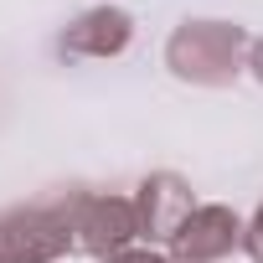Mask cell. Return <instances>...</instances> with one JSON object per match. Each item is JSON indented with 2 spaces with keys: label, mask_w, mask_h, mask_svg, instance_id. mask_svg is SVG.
<instances>
[{
  "label": "cell",
  "mask_w": 263,
  "mask_h": 263,
  "mask_svg": "<svg viewBox=\"0 0 263 263\" xmlns=\"http://www.w3.org/2000/svg\"><path fill=\"white\" fill-rule=\"evenodd\" d=\"M72 206L78 191L62 201H36L0 217V263H57L62 253L78 248L72 237Z\"/></svg>",
  "instance_id": "cell-2"
},
{
  "label": "cell",
  "mask_w": 263,
  "mask_h": 263,
  "mask_svg": "<svg viewBox=\"0 0 263 263\" xmlns=\"http://www.w3.org/2000/svg\"><path fill=\"white\" fill-rule=\"evenodd\" d=\"M242 248L263 263V206H258V217H253V227H248V237H242Z\"/></svg>",
  "instance_id": "cell-8"
},
{
  "label": "cell",
  "mask_w": 263,
  "mask_h": 263,
  "mask_svg": "<svg viewBox=\"0 0 263 263\" xmlns=\"http://www.w3.org/2000/svg\"><path fill=\"white\" fill-rule=\"evenodd\" d=\"M108 263H176V258L150 253V248H124V253H119V258H108Z\"/></svg>",
  "instance_id": "cell-7"
},
{
  "label": "cell",
  "mask_w": 263,
  "mask_h": 263,
  "mask_svg": "<svg viewBox=\"0 0 263 263\" xmlns=\"http://www.w3.org/2000/svg\"><path fill=\"white\" fill-rule=\"evenodd\" d=\"M237 242H242V222H237L227 206H196V212L176 227L171 258H176V263H217V258H227Z\"/></svg>",
  "instance_id": "cell-4"
},
{
  "label": "cell",
  "mask_w": 263,
  "mask_h": 263,
  "mask_svg": "<svg viewBox=\"0 0 263 263\" xmlns=\"http://www.w3.org/2000/svg\"><path fill=\"white\" fill-rule=\"evenodd\" d=\"M248 67H253V72H258V83H263V42H253V47H248Z\"/></svg>",
  "instance_id": "cell-9"
},
{
  "label": "cell",
  "mask_w": 263,
  "mask_h": 263,
  "mask_svg": "<svg viewBox=\"0 0 263 263\" xmlns=\"http://www.w3.org/2000/svg\"><path fill=\"white\" fill-rule=\"evenodd\" d=\"M242 52H248V36H242V26H227V21H186L165 42L171 72L186 83H201V88L232 83L242 67Z\"/></svg>",
  "instance_id": "cell-1"
},
{
  "label": "cell",
  "mask_w": 263,
  "mask_h": 263,
  "mask_svg": "<svg viewBox=\"0 0 263 263\" xmlns=\"http://www.w3.org/2000/svg\"><path fill=\"white\" fill-rule=\"evenodd\" d=\"M129 36H135L129 11L98 6V11L78 16V21L62 31V52H67V57H119V52L129 47Z\"/></svg>",
  "instance_id": "cell-6"
},
{
  "label": "cell",
  "mask_w": 263,
  "mask_h": 263,
  "mask_svg": "<svg viewBox=\"0 0 263 263\" xmlns=\"http://www.w3.org/2000/svg\"><path fill=\"white\" fill-rule=\"evenodd\" d=\"M135 212H140V237H150V242H171L176 227L196 212V206H191V186H186L181 176H171V171H155V176L140 186Z\"/></svg>",
  "instance_id": "cell-5"
},
{
  "label": "cell",
  "mask_w": 263,
  "mask_h": 263,
  "mask_svg": "<svg viewBox=\"0 0 263 263\" xmlns=\"http://www.w3.org/2000/svg\"><path fill=\"white\" fill-rule=\"evenodd\" d=\"M72 237H78V253H93V258L108 263V258H119L140 237V212L124 196H88V191H78Z\"/></svg>",
  "instance_id": "cell-3"
}]
</instances>
